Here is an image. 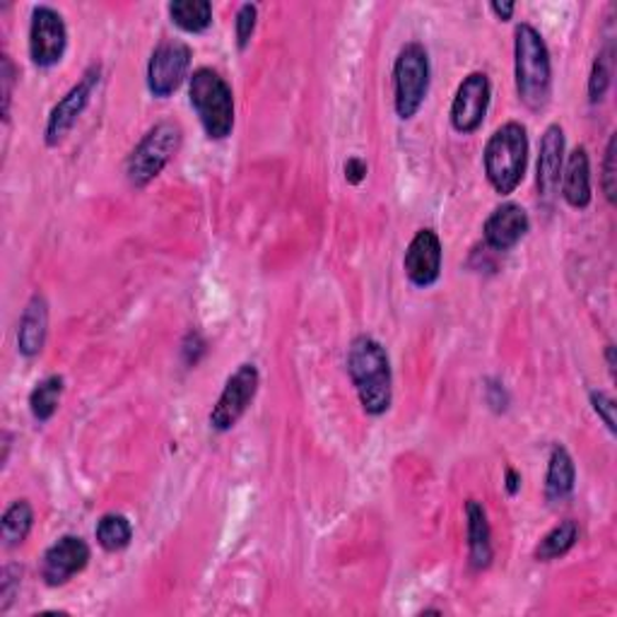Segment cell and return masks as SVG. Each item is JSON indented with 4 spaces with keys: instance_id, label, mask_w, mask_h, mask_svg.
I'll return each instance as SVG.
<instances>
[{
    "instance_id": "obj_23",
    "label": "cell",
    "mask_w": 617,
    "mask_h": 617,
    "mask_svg": "<svg viewBox=\"0 0 617 617\" xmlns=\"http://www.w3.org/2000/svg\"><path fill=\"white\" fill-rule=\"evenodd\" d=\"M578 540V526L576 521H562L558 523L555 529L548 531L543 538H540V543L535 545L533 558L538 562H552L562 555H567V552L576 545Z\"/></svg>"
},
{
    "instance_id": "obj_2",
    "label": "cell",
    "mask_w": 617,
    "mask_h": 617,
    "mask_svg": "<svg viewBox=\"0 0 617 617\" xmlns=\"http://www.w3.org/2000/svg\"><path fill=\"white\" fill-rule=\"evenodd\" d=\"M513 75L517 93L526 109L540 111L548 107L552 93V63L543 36L529 22L513 32Z\"/></svg>"
},
{
    "instance_id": "obj_7",
    "label": "cell",
    "mask_w": 617,
    "mask_h": 617,
    "mask_svg": "<svg viewBox=\"0 0 617 617\" xmlns=\"http://www.w3.org/2000/svg\"><path fill=\"white\" fill-rule=\"evenodd\" d=\"M259 383H261V375L259 369H256V365L251 362L239 365L235 375L227 379L220 398H217V403L210 410V427L215 432L235 430L237 422L253 403L256 393H259Z\"/></svg>"
},
{
    "instance_id": "obj_35",
    "label": "cell",
    "mask_w": 617,
    "mask_h": 617,
    "mask_svg": "<svg viewBox=\"0 0 617 617\" xmlns=\"http://www.w3.org/2000/svg\"><path fill=\"white\" fill-rule=\"evenodd\" d=\"M606 359H608L610 371L615 375V345H608V347H606Z\"/></svg>"
},
{
    "instance_id": "obj_17",
    "label": "cell",
    "mask_w": 617,
    "mask_h": 617,
    "mask_svg": "<svg viewBox=\"0 0 617 617\" xmlns=\"http://www.w3.org/2000/svg\"><path fill=\"white\" fill-rule=\"evenodd\" d=\"M562 198L567 201L570 208L584 210L591 203V162L584 145H578L570 152L567 162L562 170Z\"/></svg>"
},
{
    "instance_id": "obj_27",
    "label": "cell",
    "mask_w": 617,
    "mask_h": 617,
    "mask_svg": "<svg viewBox=\"0 0 617 617\" xmlns=\"http://www.w3.org/2000/svg\"><path fill=\"white\" fill-rule=\"evenodd\" d=\"M0 613H8L12 600H15L18 591H20V582H22V567L20 564H8L0 572Z\"/></svg>"
},
{
    "instance_id": "obj_16",
    "label": "cell",
    "mask_w": 617,
    "mask_h": 617,
    "mask_svg": "<svg viewBox=\"0 0 617 617\" xmlns=\"http://www.w3.org/2000/svg\"><path fill=\"white\" fill-rule=\"evenodd\" d=\"M48 333V304L44 294H32L18 326V353L22 357H36L44 350Z\"/></svg>"
},
{
    "instance_id": "obj_3",
    "label": "cell",
    "mask_w": 617,
    "mask_h": 617,
    "mask_svg": "<svg viewBox=\"0 0 617 617\" xmlns=\"http://www.w3.org/2000/svg\"><path fill=\"white\" fill-rule=\"evenodd\" d=\"M485 176L499 196H511L519 188L529 164V133L519 121L499 126L485 145Z\"/></svg>"
},
{
    "instance_id": "obj_11",
    "label": "cell",
    "mask_w": 617,
    "mask_h": 617,
    "mask_svg": "<svg viewBox=\"0 0 617 617\" xmlns=\"http://www.w3.org/2000/svg\"><path fill=\"white\" fill-rule=\"evenodd\" d=\"M490 77L485 73H470L463 77V83L456 89L454 105H452V126L456 133L470 136L483 126L487 109H490Z\"/></svg>"
},
{
    "instance_id": "obj_25",
    "label": "cell",
    "mask_w": 617,
    "mask_h": 617,
    "mask_svg": "<svg viewBox=\"0 0 617 617\" xmlns=\"http://www.w3.org/2000/svg\"><path fill=\"white\" fill-rule=\"evenodd\" d=\"M613 77V48H603L594 61V68H591L588 77V99L591 105H598V101L606 97Z\"/></svg>"
},
{
    "instance_id": "obj_9",
    "label": "cell",
    "mask_w": 617,
    "mask_h": 617,
    "mask_svg": "<svg viewBox=\"0 0 617 617\" xmlns=\"http://www.w3.org/2000/svg\"><path fill=\"white\" fill-rule=\"evenodd\" d=\"M68 48V30L61 12L48 6L32 10L30 24V58L36 68H54Z\"/></svg>"
},
{
    "instance_id": "obj_24",
    "label": "cell",
    "mask_w": 617,
    "mask_h": 617,
    "mask_svg": "<svg viewBox=\"0 0 617 617\" xmlns=\"http://www.w3.org/2000/svg\"><path fill=\"white\" fill-rule=\"evenodd\" d=\"M95 535H97V543L101 550L121 552L131 545L133 526L123 517V513H105V517L97 521Z\"/></svg>"
},
{
    "instance_id": "obj_21",
    "label": "cell",
    "mask_w": 617,
    "mask_h": 617,
    "mask_svg": "<svg viewBox=\"0 0 617 617\" xmlns=\"http://www.w3.org/2000/svg\"><path fill=\"white\" fill-rule=\"evenodd\" d=\"M34 526V509L28 499H18L6 509L3 519H0V535L8 548L22 545L28 540Z\"/></svg>"
},
{
    "instance_id": "obj_34",
    "label": "cell",
    "mask_w": 617,
    "mask_h": 617,
    "mask_svg": "<svg viewBox=\"0 0 617 617\" xmlns=\"http://www.w3.org/2000/svg\"><path fill=\"white\" fill-rule=\"evenodd\" d=\"M519 490H521V475L513 468H509L507 470V492L513 497Z\"/></svg>"
},
{
    "instance_id": "obj_6",
    "label": "cell",
    "mask_w": 617,
    "mask_h": 617,
    "mask_svg": "<svg viewBox=\"0 0 617 617\" xmlns=\"http://www.w3.org/2000/svg\"><path fill=\"white\" fill-rule=\"evenodd\" d=\"M182 126L176 121H162L150 128L126 162V176L131 186L145 188L154 182L164 166L174 160V154L182 148Z\"/></svg>"
},
{
    "instance_id": "obj_14",
    "label": "cell",
    "mask_w": 617,
    "mask_h": 617,
    "mask_svg": "<svg viewBox=\"0 0 617 617\" xmlns=\"http://www.w3.org/2000/svg\"><path fill=\"white\" fill-rule=\"evenodd\" d=\"M564 170V131L560 123L545 128L538 154V196L545 205L558 198Z\"/></svg>"
},
{
    "instance_id": "obj_22",
    "label": "cell",
    "mask_w": 617,
    "mask_h": 617,
    "mask_svg": "<svg viewBox=\"0 0 617 617\" xmlns=\"http://www.w3.org/2000/svg\"><path fill=\"white\" fill-rule=\"evenodd\" d=\"M63 389H66V381L61 375H51L34 386L30 393V413L36 422H48L56 415Z\"/></svg>"
},
{
    "instance_id": "obj_4",
    "label": "cell",
    "mask_w": 617,
    "mask_h": 617,
    "mask_svg": "<svg viewBox=\"0 0 617 617\" xmlns=\"http://www.w3.org/2000/svg\"><path fill=\"white\" fill-rule=\"evenodd\" d=\"M188 99L198 113L205 136L225 140L235 128V95L225 77L213 68H198L188 77Z\"/></svg>"
},
{
    "instance_id": "obj_13",
    "label": "cell",
    "mask_w": 617,
    "mask_h": 617,
    "mask_svg": "<svg viewBox=\"0 0 617 617\" xmlns=\"http://www.w3.org/2000/svg\"><path fill=\"white\" fill-rule=\"evenodd\" d=\"M442 261L444 251L440 235L434 229H420L408 243L403 270L415 288H432L442 275Z\"/></svg>"
},
{
    "instance_id": "obj_26",
    "label": "cell",
    "mask_w": 617,
    "mask_h": 617,
    "mask_svg": "<svg viewBox=\"0 0 617 617\" xmlns=\"http://www.w3.org/2000/svg\"><path fill=\"white\" fill-rule=\"evenodd\" d=\"M256 20H259V8H256L253 3H243L237 12V20H235L239 51H247V46L251 44V36L256 32Z\"/></svg>"
},
{
    "instance_id": "obj_30",
    "label": "cell",
    "mask_w": 617,
    "mask_h": 617,
    "mask_svg": "<svg viewBox=\"0 0 617 617\" xmlns=\"http://www.w3.org/2000/svg\"><path fill=\"white\" fill-rule=\"evenodd\" d=\"M18 68L10 56H3V66H0V83H3V119H10V101H12V87H15Z\"/></svg>"
},
{
    "instance_id": "obj_33",
    "label": "cell",
    "mask_w": 617,
    "mask_h": 617,
    "mask_svg": "<svg viewBox=\"0 0 617 617\" xmlns=\"http://www.w3.org/2000/svg\"><path fill=\"white\" fill-rule=\"evenodd\" d=\"M490 10L495 12L497 20L507 22V20H511V18H513V10H517V6H513V3H492V6H490Z\"/></svg>"
},
{
    "instance_id": "obj_12",
    "label": "cell",
    "mask_w": 617,
    "mask_h": 617,
    "mask_svg": "<svg viewBox=\"0 0 617 617\" xmlns=\"http://www.w3.org/2000/svg\"><path fill=\"white\" fill-rule=\"evenodd\" d=\"M93 552L80 535H63L51 545L42 558V578L46 586L68 584L75 574H80Z\"/></svg>"
},
{
    "instance_id": "obj_15",
    "label": "cell",
    "mask_w": 617,
    "mask_h": 617,
    "mask_svg": "<svg viewBox=\"0 0 617 617\" xmlns=\"http://www.w3.org/2000/svg\"><path fill=\"white\" fill-rule=\"evenodd\" d=\"M529 229H531L529 213H526L519 203H505L487 217L483 237L492 251L505 253L517 247V243L529 235Z\"/></svg>"
},
{
    "instance_id": "obj_18",
    "label": "cell",
    "mask_w": 617,
    "mask_h": 617,
    "mask_svg": "<svg viewBox=\"0 0 617 617\" xmlns=\"http://www.w3.org/2000/svg\"><path fill=\"white\" fill-rule=\"evenodd\" d=\"M466 523H468V562L475 572L487 570L492 564V531L487 521V511L478 499L466 501Z\"/></svg>"
},
{
    "instance_id": "obj_31",
    "label": "cell",
    "mask_w": 617,
    "mask_h": 617,
    "mask_svg": "<svg viewBox=\"0 0 617 617\" xmlns=\"http://www.w3.org/2000/svg\"><path fill=\"white\" fill-rule=\"evenodd\" d=\"M184 359H186V365L188 367H196L198 365V359L203 357L205 353V340L198 336V333H188L186 340H184Z\"/></svg>"
},
{
    "instance_id": "obj_32",
    "label": "cell",
    "mask_w": 617,
    "mask_h": 617,
    "mask_svg": "<svg viewBox=\"0 0 617 617\" xmlns=\"http://www.w3.org/2000/svg\"><path fill=\"white\" fill-rule=\"evenodd\" d=\"M365 176H367V162L365 160H359V158H350L345 162V178H347V184H362L365 182Z\"/></svg>"
},
{
    "instance_id": "obj_19",
    "label": "cell",
    "mask_w": 617,
    "mask_h": 617,
    "mask_svg": "<svg viewBox=\"0 0 617 617\" xmlns=\"http://www.w3.org/2000/svg\"><path fill=\"white\" fill-rule=\"evenodd\" d=\"M576 483V468L570 452L564 446H552L550 461H548V475H545V499L550 505H560V501L570 499Z\"/></svg>"
},
{
    "instance_id": "obj_10",
    "label": "cell",
    "mask_w": 617,
    "mask_h": 617,
    "mask_svg": "<svg viewBox=\"0 0 617 617\" xmlns=\"http://www.w3.org/2000/svg\"><path fill=\"white\" fill-rule=\"evenodd\" d=\"M97 83H99V66H89L83 75V80L73 85L68 89V95L63 97L54 109H51L46 131H44V140L48 148L61 145L63 140H66V136L73 131V126L87 109L89 97H93V89L97 87Z\"/></svg>"
},
{
    "instance_id": "obj_8",
    "label": "cell",
    "mask_w": 617,
    "mask_h": 617,
    "mask_svg": "<svg viewBox=\"0 0 617 617\" xmlns=\"http://www.w3.org/2000/svg\"><path fill=\"white\" fill-rule=\"evenodd\" d=\"M191 46L178 39H166L152 51L148 63V89L152 97H172L188 77L191 68Z\"/></svg>"
},
{
    "instance_id": "obj_5",
    "label": "cell",
    "mask_w": 617,
    "mask_h": 617,
    "mask_svg": "<svg viewBox=\"0 0 617 617\" xmlns=\"http://www.w3.org/2000/svg\"><path fill=\"white\" fill-rule=\"evenodd\" d=\"M430 54L420 42L398 51L393 63V107L401 121L415 119L430 93Z\"/></svg>"
},
{
    "instance_id": "obj_28",
    "label": "cell",
    "mask_w": 617,
    "mask_h": 617,
    "mask_svg": "<svg viewBox=\"0 0 617 617\" xmlns=\"http://www.w3.org/2000/svg\"><path fill=\"white\" fill-rule=\"evenodd\" d=\"M615 145L617 138L613 136L606 148V160H603V191H606L608 203H615V191H617V174H615Z\"/></svg>"
},
{
    "instance_id": "obj_1",
    "label": "cell",
    "mask_w": 617,
    "mask_h": 617,
    "mask_svg": "<svg viewBox=\"0 0 617 617\" xmlns=\"http://www.w3.org/2000/svg\"><path fill=\"white\" fill-rule=\"evenodd\" d=\"M347 375L367 415L381 418L393 403V375L386 347L371 336H357L347 350Z\"/></svg>"
},
{
    "instance_id": "obj_29",
    "label": "cell",
    "mask_w": 617,
    "mask_h": 617,
    "mask_svg": "<svg viewBox=\"0 0 617 617\" xmlns=\"http://www.w3.org/2000/svg\"><path fill=\"white\" fill-rule=\"evenodd\" d=\"M591 405H594L596 415L603 420V424L615 434V401L603 391H591Z\"/></svg>"
},
{
    "instance_id": "obj_20",
    "label": "cell",
    "mask_w": 617,
    "mask_h": 617,
    "mask_svg": "<svg viewBox=\"0 0 617 617\" xmlns=\"http://www.w3.org/2000/svg\"><path fill=\"white\" fill-rule=\"evenodd\" d=\"M166 12L186 34H203L213 24V6L208 0H174L166 6Z\"/></svg>"
}]
</instances>
